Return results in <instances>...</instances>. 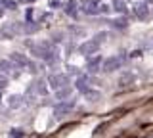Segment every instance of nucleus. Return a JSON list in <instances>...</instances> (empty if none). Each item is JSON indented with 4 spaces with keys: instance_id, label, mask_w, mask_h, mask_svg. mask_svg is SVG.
Segmentation results:
<instances>
[{
    "instance_id": "f257e3e1",
    "label": "nucleus",
    "mask_w": 153,
    "mask_h": 138,
    "mask_svg": "<svg viewBox=\"0 0 153 138\" xmlns=\"http://www.w3.org/2000/svg\"><path fill=\"white\" fill-rule=\"evenodd\" d=\"M79 8L86 16H98V13H107L109 12V6L102 4L100 0H82V2L79 4Z\"/></svg>"
},
{
    "instance_id": "f03ea898",
    "label": "nucleus",
    "mask_w": 153,
    "mask_h": 138,
    "mask_svg": "<svg viewBox=\"0 0 153 138\" xmlns=\"http://www.w3.org/2000/svg\"><path fill=\"white\" fill-rule=\"evenodd\" d=\"M29 48L35 56L38 58L46 60V61H54L56 60V50L52 48V44H48V42H40V44H31L29 42Z\"/></svg>"
},
{
    "instance_id": "7ed1b4c3",
    "label": "nucleus",
    "mask_w": 153,
    "mask_h": 138,
    "mask_svg": "<svg viewBox=\"0 0 153 138\" xmlns=\"http://www.w3.org/2000/svg\"><path fill=\"white\" fill-rule=\"evenodd\" d=\"M121 65H123V56H111V58L102 61V71H105V73H113V71L121 69Z\"/></svg>"
},
{
    "instance_id": "20e7f679",
    "label": "nucleus",
    "mask_w": 153,
    "mask_h": 138,
    "mask_svg": "<svg viewBox=\"0 0 153 138\" xmlns=\"http://www.w3.org/2000/svg\"><path fill=\"white\" fill-rule=\"evenodd\" d=\"M48 84L54 90H59L63 87H69V77H67V75H61V73H54V75L48 77Z\"/></svg>"
},
{
    "instance_id": "39448f33",
    "label": "nucleus",
    "mask_w": 153,
    "mask_h": 138,
    "mask_svg": "<svg viewBox=\"0 0 153 138\" xmlns=\"http://www.w3.org/2000/svg\"><path fill=\"white\" fill-rule=\"evenodd\" d=\"M100 50V44L96 42L94 39L92 40H86V42H82V44L79 46V52L82 56H90V54H96V52Z\"/></svg>"
},
{
    "instance_id": "423d86ee",
    "label": "nucleus",
    "mask_w": 153,
    "mask_h": 138,
    "mask_svg": "<svg viewBox=\"0 0 153 138\" xmlns=\"http://www.w3.org/2000/svg\"><path fill=\"white\" fill-rule=\"evenodd\" d=\"M10 61H12V63H16V69L17 67H29V65H31V61H29L27 56L19 54V52H13V54L10 56Z\"/></svg>"
},
{
    "instance_id": "0eeeda50",
    "label": "nucleus",
    "mask_w": 153,
    "mask_h": 138,
    "mask_svg": "<svg viewBox=\"0 0 153 138\" xmlns=\"http://www.w3.org/2000/svg\"><path fill=\"white\" fill-rule=\"evenodd\" d=\"M134 13H136L138 19L146 21L147 17H149V8H147L146 2H138V4H134Z\"/></svg>"
},
{
    "instance_id": "6e6552de",
    "label": "nucleus",
    "mask_w": 153,
    "mask_h": 138,
    "mask_svg": "<svg viewBox=\"0 0 153 138\" xmlns=\"http://www.w3.org/2000/svg\"><path fill=\"white\" fill-rule=\"evenodd\" d=\"M73 107H75L73 102H61V104H57V106L54 107V115L56 117H61V115H65V113H69Z\"/></svg>"
},
{
    "instance_id": "1a4fd4ad",
    "label": "nucleus",
    "mask_w": 153,
    "mask_h": 138,
    "mask_svg": "<svg viewBox=\"0 0 153 138\" xmlns=\"http://www.w3.org/2000/svg\"><path fill=\"white\" fill-rule=\"evenodd\" d=\"M65 13L69 17H73V19H76V16H79V12H80V8H79V4H76V0H69V2L65 4Z\"/></svg>"
},
{
    "instance_id": "9d476101",
    "label": "nucleus",
    "mask_w": 153,
    "mask_h": 138,
    "mask_svg": "<svg viewBox=\"0 0 153 138\" xmlns=\"http://www.w3.org/2000/svg\"><path fill=\"white\" fill-rule=\"evenodd\" d=\"M102 61H103V60L100 58V56H96V58H92V60L88 61V65H86V67H88L90 73H98V71L102 69Z\"/></svg>"
},
{
    "instance_id": "9b49d317",
    "label": "nucleus",
    "mask_w": 153,
    "mask_h": 138,
    "mask_svg": "<svg viewBox=\"0 0 153 138\" xmlns=\"http://www.w3.org/2000/svg\"><path fill=\"white\" fill-rule=\"evenodd\" d=\"M13 69L16 67H13V63L10 60H0V75H8V73H12Z\"/></svg>"
},
{
    "instance_id": "f8f14e48",
    "label": "nucleus",
    "mask_w": 153,
    "mask_h": 138,
    "mask_svg": "<svg viewBox=\"0 0 153 138\" xmlns=\"http://www.w3.org/2000/svg\"><path fill=\"white\" fill-rule=\"evenodd\" d=\"M113 10L117 12V13H126V2L124 0H113Z\"/></svg>"
},
{
    "instance_id": "ddd939ff",
    "label": "nucleus",
    "mask_w": 153,
    "mask_h": 138,
    "mask_svg": "<svg viewBox=\"0 0 153 138\" xmlns=\"http://www.w3.org/2000/svg\"><path fill=\"white\" fill-rule=\"evenodd\" d=\"M75 84H76V90H79V92H82V94H86V92L90 90V88H88V81H86L84 77H80Z\"/></svg>"
},
{
    "instance_id": "4468645a",
    "label": "nucleus",
    "mask_w": 153,
    "mask_h": 138,
    "mask_svg": "<svg viewBox=\"0 0 153 138\" xmlns=\"http://www.w3.org/2000/svg\"><path fill=\"white\" fill-rule=\"evenodd\" d=\"M113 27H117V29H126L128 27V21H126V17H117V19H113V21H109Z\"/></svg>"
},
{
    "instance_id": "2eb2a0df",
    "label": "nucleus",
    "mask_w": 153,
    "mask_h": 138,
    "mask_svg": "<svg viewBox=\"0 0 153 138\" xmlns=\"http://www.w3.org/2000/svg\"><path fill=\"white\" fill-rule=\"evenodd\" d=\"M84 96H86V100H88V102H98V100L102 98V94H100L98 90H88Z\"/></svg>"
},
{
    "instance_id": "dca6fc26",
    "label": "nucleus",
    "mask_w": 153,
    "mask_h": 138,
    "mask_svg": "<svg viewBox=\"0 0 153 138\" xmlns=\"http://www.w3.org/2000/svg\"><path fill=\"white\" fill-rule=\"evenodd\" d=\"M71 92H73V88H71V87H63V88H59V90H57V100H65Z\"/></svg>"
},
{
    "instance_id": "f3484780",
    "label": "nucleus",
    "mask_w": 153,
    "mask_h": 138,
    "mask_svg": "<svg viewBox=\"0 0 153 138\" xmlns=\"http://www.w3.org/2000/svg\"><path fill=\"white\" fill-rule=\"evenodd\" d=\"M21 100H23V96H19V94H13L12 98H10V107H19L21 106Z\"/></svg>"
},
{
    "instance_id": "a211bd4d",
    "label": "nucleus",
    "mask_w": 153,
    "mask_h": 138,
    "mask_svg": "<svg viewBox=\"0 0 153 138\" xmlns=\"http://www.w3.org/2000/svg\"><path fill=\"white\" fill-rule=\"evenodd\" d=\"M36 92L38 94H46V83L44 81H38L36 83Z\"/></svg>"
},
{
    "instance_id": "6ab92c4d",
    "label": "nucleus",
    "mask_w": 153,
    "mask_h": 138,
    "mask_svg": "<svg viewBox=\"0 0 153 138\" xmlns=\"http://www.w3.org/2000/svg\"><path fill=\"white\" fill-rule=\"evenodd\" d=\"M132 81H134V77H132V75H124V77H121V81H119V84L123 87V84H126V83H132Z\"/></svg>"
},
{
    "instance_id": "aec40b11",
    "label": "nucleus",
    "mask_w": 153,
    "mask_h": 138,
    "mask_svg": "<svg viewBox=\"0 0 153 138\" xmlns=\"http://www.w3.org/2000/svg\"><path fill=\"white\" fill-rule=\"evenodd\" d=\"M6 87H8V77L6 75H0V92H2Z\"/></svg>"
},
{
    "instance_id": "412c9836",
    "label": "nucleus",
    "mask_w": 153,
    "mask_h": 138,
    "mask_svg": "<svg viewBox=\"0 0 153 138\" xmlns=\"http://www.w3.org/2000/svg\"><path fill=\"white\" fill-rule=\"evenodd\" d=\"M12 138H23L21 128H13V131H12Z\"/></svg>"
},
{
    "instance_id": "4be33fe9",
    "label": "nucleus",
    "mask_w": 153,
    "mask_h": 138,
    "mask_svg": "<svg viewBox=\"0 0 153 138\" xmlns=\"http://www.w3.org/2000/svg\"><path fill=\"white\" fill-rule=\"evenodd\" d=\"M0 4L6 8H16V2H12V0H0Z\"/></svg>"
},
{
    "instance_id": "5701e85b",
    "label": "nucleus",
    "mask_w": 153,
    "mask_h": 138,
    "mask_svg": "<svg viewBox=\"0 0 153 138\" xmlns=\"http://www.w3.org/2000/svg\"><path fill=\"white\" fill-rule=\"evenodd\" d=\"M59 4H61L59 0H52V2H50V6H52V8H57V6H59Z\"/></svg>"
},
{
    "instance_id": "b1692460",
    "label": "nucleus",
    "mask_w": 153,
    "mask_h": 138,
    "mask_svg": "<svg viewBox=\"0 0 153 138\" xmlns=\"http://www.w3.org/2000/svg\"><path fill=\"white\" fill-rule=\"evenodd\" d=\"M143 2H146V4H151V2H153V0H143Z\"/></svg>"
},
{
    "instance_id": "393cba45",
    "label": "nucleus",
    "mask_w": 153,
    "mask_h": 138,
    "mask_svg": "<svg viewBox=\"0 0 153 138\" xmlns=\"http://www.w3.org/2000/svg\"><path fill=\"white\" fill-rule=\"evenodd\" d=\"M21 2H35V0H21Z\"/></svg>"
}]
</instances>
